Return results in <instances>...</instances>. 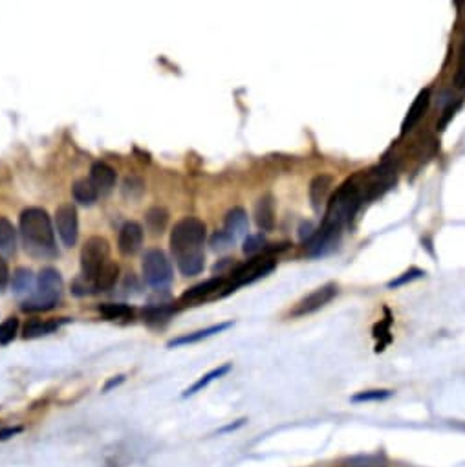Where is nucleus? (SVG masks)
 Listing matches in <instances>:
<instances>
[{"mask_svg":"<svg viewBox=\"0 0 465 467\" xmlns=\"http://www.w3.org/2000/svg\"><path fill=\"white\" fill-rule=\"evenodd\" d=\"M255 222L262 231H271L275 228V211L271 197H262L255 206Z\"/></svg>","mask_w":465,"mask_h":467,"instance_id":"17","label":"nucleus"},{"mask_svg":"<svg viewBox=\"0 0 465 467\" xmlns=\"http://www.w3.org/2000/svg\"><path fill=\"white\" fill-rule=\"evenodd\" d=\"M429 103H430V92H429V88H425V90H421L420 94L416 96L414 103H412L411 108H409V112H407L405 119H403V123H402L403 136H405L407 132H411L412 128L420 123V119L423 118V116L427 114V110H429Z\"/></svg>","mask_w":465,"mask_h":467,"instance_id":"12","label":"nucleus"},{"mask_svg":"<svg viewBox=\"0 0 465 467\" xmlns=\"http://www.w3.org/2000/svg\"><path fill=\"white\" fill-rule=\"evenodd\" d=\"M315 233H317V229H315L311 222H301V225H299V238H301L302 242H310Z\"/></svg>","mask_w":465,"mask_h":467,"instance_id":"34","label":"nucleus"},{"mask_svg":"<svg viewBox=\"0 0 465 467\" xmlns=\"http://www.w3.org/2000/svg\"><path fill=\"white\" fill-rule=\"evenodd\" d=\"M118 277H119V266L116 264V262L108 261L103 268H101L99 273H97L96 280H94V286H96L97 289H101V292H105V289H110L114 286Z\"/></svg>","mask_w":465,"mask_h":467,"instance_id":"20","label":"nucleus"},{"mask_svg":"<svg viewBox=\"0 0 465 467\" xmlns=\"http://www.w3.org/2000/svg\"><path fill=\"white\" fill-rule=\"evenodd\" d=\"M20 233H23L26 249H30V253L35 256H54L57 253L51 220L44 209L30 207L23 211Z\"/></svg>","mask_w":465,"mask_h":467,"instance_id":"1","label":"nucleus"},{"mask_svg":"<svg viewBox=\"0 0 465 467\" xmlns=\"http://www.w3.org/2000/svg\"><path fill=\"white\" fill-rule=\"evenodd\" d=\"M266 246V238L262 235H247V238L244 240V253L246 255H255V253L262 251Z\"/></svg>","mask_w":465,"mask_h":467,"instance_id":"29","label":"nucleus"},{"mask_svg":"<svg viewBox=\"0 0 465 467\" xmlns=\"http://www.w3.org/2000/svg\"><path fill=\"white\" fill-rule=\"evenodd\" d=\"M99 311L108 319H125V317H130L134 313V310L128 304H112V302L103 304Z\"/></svg>","mask_w":465,"mask_h":467,"instance_id":"26","label":"nucleus"},{"mask_svg":"<svg viewBox=\"0 0 465 467\" xmlns=\"http://www.w3.org/2000/svg\"><path fill=\"white\" fill-rule=\"evenodd\" d=\"M108 255H110V247L105 238L101 237L88 238L87 244L82 246L81 251L82 277L94 282L97 273L101 271V268L108 262Z\"/></svg>","mask_w":465,"mask_h":467,"instance_id":"6","label":"nucleus"},{"mask_svg":"<svg viewBox=\"0 0 465 467\" xmlns=\"http://www.w3.org/2000/svg\"><path fill=\"white\" fill-rule=\"evenodd\" d=\"M9 279V271H8V264H6L2 259H0V289L4 288L6 284H8Z\"/></svg>","mask_w":465,"mask_h":467,"instance_id":"36","label":"nucleus"},{"mask_svg":"<svg viewBox=\"0 0 465 467\" xmlns=\"http://www.w3.org/2000/svg\"><path fill=\"white\" fill-rule=\"evenodd\" d=\"M206 224L200 218L187 216V218L180 220L170 233V249H173L176 262L204 255L202 246L206 242Z\"/></svg>","mask_w":465,"mask_h":467,"instance_id":"3","label":"nucleus"},{"mask_svg":"<svg viewBox=\"0 0 465 467\" xmlns=\"http://www.w3.org/2000/svg\"><path fill=\"white\" fill-rule=\"evenodd\" d=\"M55 225H57V233L64 246L72 247L78 242L79 224H78V211L72 204H64L55 213Z\"/></svg>","mask_w":465,"mask_h":467,"instance_id":"9","label":"nucleus"},{"mask_svg":"<svg viewBox=\"0 0 465 467\" xmlns=\"http://www.w3.org/2000/svg\"><path fill=\"white\" fill-rule=\"evenodd\" d=\"M61 323L57 320H42V319H33L24 326V337L26 339H35L42 337V335L51 334L54 330H57Z\"/></svg>","mask_w":465,"mask_h":467,"instance_id":"21","label":"nucleus"},{"mask_svg":"<svg viewBox=\"0 0 465 467\" xmlns=\"http://www.w3.org/2000/svg\"><path fill=\"white\" fill-rule=\"evenodd\" d=\"M17 249V231L8 218H0V255L11 256Z\"/></svg>","mask_w":465,"mask_h":467,"instance_id":"18","label":"nucleus"},{"mask_svg":"<svg viewBox=\"0 0 465 467\" xmlns=\"http://www.w3.org/2000/svg\"><path fill=\"white\" fill-rule=\"evenodd\" d=\"M337 295V284L328 282L317 288L315 292H311L310 295H306L299 304H297L295 310L292 311L293 317H302V316H310L314 311L321 310L323 306H326L333 297Z\"/></svg>","mask_w":465,"mask_h":467,"instance_id":"8","label":"nucleus"},{"mask_svg":"<svg viewBox=\"0 0 465 467\" xmlns=\"http://www.w3.org/2000/svg\"><path fill=\"white\" fill-rule=\"evenodd\" d=\"M167 211L161 209V207H154L147 213V225L152 231V235H158L163 231L165 224H167Z\"/></svg>","mask_w":465,"mask_h":467,"instance_id":"25","label":"nucleus"},{"mask_svg":"<svg viewBox=\"0 0 465 467\" xmlns=\"http://www.w3.org/2000/svg\"><path fill=\"white\" fill-rule=\"evenodd\" d=\"M229 368H231V365H222V366H218V368H215V371L207 372L206 375H202V380H198L197 383L192 385L191 389L185 390V392H183V396L187 398V396H192V394L200 392L202 389H206L207 385L213 383V381L218 380V378H222V375H224V374H228Z\"/></svg>","mask_w":465,"mask_h":467,"instance_id":"24","label":"nucleus"},{"mask_svg":"<svg viewBox=\"0 0 465 467\" xmlns=\"http://www.w3.org/2000/svg\"><path fill=\"white\" fill-rule=\"evenodd\" d=\"M394 182H396V169H394V165L390 163L379 165L378 169H374L370 173L368 187H366L368 189V198L383 194L387 189L392 187Z\"/></svg>","mask_w":465,"mask_h":467,"instance_id":"10","label":"nucleus"},{"mask_svg":"<svg viewBox=\"0 0 465 467\" xmlns=\"http://www.w3.org/2000/svg\"><path fill=\"white\" fill-rule=\"evenodd\" d=\"M273 268H275V261L273 259H269V256H255V259H251V261H247L246 264L238 266L237 271L232 273L231 282L225 284V288H224V292H222V295H228V293L235 292L238 286L255 282L256 279L268 275L269 271L273 270Z\"/></svg>","mask_w":465,"mask_h":467,"instance_id":"7","label":"nucleus"},{"mask_svg":"<svg viewBox=\"0 0 465 467\" xmlns=\"http://www.w3.org/2000/svg\"><path fill=\"white\" fill-rule=\"evenodd\" d=\"M425 275L423 270H418V268H411L409 271H405L403 275H399V277H396L394 280H390V282L387 284L388 289H394V288H399V286H405L407 282H412V280L416 279H421Z\"/></svg>","mask_w":465,"mask_h":467,"instance_id":"28","label":"nucleus"},{"mask_svg":"<svg viewBox=\"0 0 465 467\" xmlns=\"http://www.w3.org/2000/svg\"><path fill=\"white\" fill-rule=\"evenodd\" d=\"M454 85L458 88L465 87V41L460 48V55H458V66L457 73H454Z\"/></svg>","mask_w":465,"mask_h":467,"instance_id":"31","label":"nucleus"},{"mask_svg":"<svg viewBox=\"0 0 465 467\" xmlns=\"http://www.w3.org/2000/svg\"><path fill=\"white\" fill-rule=\"evenodd\" d=\"M330 187H332V178L326 176V174H321V176H315L310 183V201L311 207H314L317 213L321 211V207L326 204L330 194Z\"/></svg>","mask_w":465,"mask_h":467,"instance_id":"15","label":"nucleus"},{"mask_svg":"<svg viewBox=\"0 0 465 467\" xmlns=\"http://www.w3.org/2000/svg\"><path fill=\"white\" fill-rule=\"evenodd\" d=\"M361 201H363V192H361V187L356 183V180L345 182L335 191V194L330 198L321 228L341 233L342 225H347L356 216L357 209L361 207Z\"/></svg>","mask_w":465,"mask_h":467,"instance_id":"2","label":"nucleus"},{"mask_svg":"<svg viewBox=\"0 0 465 467\" xmlns=\"http://www.w3.org/2000/svg\"><path fill=\"white\" fill-rule=\"evenodd\" d=\"M225 284H228V279H225V277H218V275H216V277L206 280V282L192 286L191 289H187V292L183 293L182 299H183V301H198V299L207 297V295L218 292V289H224Z\"/></svg>","mask_w":465,"mask_h":467,"instance_id":"16","label":"nucleus"},{"mask_svg":"<svg viewBox=\"0 0 465 467\" xmlns=\"http://www.w3.org/2000/svg\"><path fill=\"white\" fill-rule=\"evenodd\" d=\"M232 242H237L238 238L246 237L247 233V215L242 207H232L225 215L224 229H222Z\"/></svg>","mask_w":465,"mask_h":467,"instance_id":"14","label":"nucleus"},{"mask_svg":"<svg viewBox=\"0 0 465 467\" xmlns=\"http://www.w3.org/2000/svg\"><path fill=\"white\" fill-rule=\"evenodd\" d=\"M342 467H387V466H385L383 460H379V458L365 456V458H356V460L345 463Z\"/></svg>","mask_w":465,"mask_h":467,"instance_id":"33","label":"nucleus"},{"mask_svg":"<svg viewBox=\"0 0 465 467\" xmlns=\"http://www.w3.org/2000/svg\"><path fill=\"white\" fill-rule=\"evenodd\" d=\"M20 429H8V430H0V438H9L11 435H17Z\"/></svg>","mask_w":465,"mask_h":467,"instance_id":"37","label":"nucleus"},{"mask_svg":"<svg viewBox=\"0 0 465 467\" xmlns=\"http://www.w3.org/2000/svg\"><path fill=\"white\" fill-rule=\"evenodd\" d=\"M18 330V319L17 317H9L0 325V344H6L9 341H13Z\"/></svg>","mask_w":465,"mask_h":467,"instance_id":"27","label":"nucleus"},{"mask_svg":"<svg viewBox=\"0 0 465 467\" xmlns=\"http://www.w3.org/2000/svg\"><path fill=\"white\" fill-rule=\"evenodd\" d=\"M390 390H366V392L356 394L352 401H379V399H385L390 396Z\"/></svg>","mask_w":465,"mask_h":467,"instance_id":"30","label":"nucleus"},{"mask_svg":"<svg viewBox=\"0 0 465 467\" xmlns=\"http://www.w3.org/2000/svg\"><path fill=\"white\" fill-rule=\"evenodd\" d=\"M143 279L145 282L156 289L167 288L173 280V266L169 259L160 249H151L143 256Z\"/></svg>","mask_w":465,"mask_h":467,"instance_id":"5","label":"nucleus"},{"mask_svg":"<svg viewBox=\"0 0 465 467\" xmlns=\"http://www.w3.org/2000/svg\"><path fill=\"white\" fill-rule=\"evenodd\" d=\"M143 228L137 222H127L119 231V251L123 255H134L142 247Z\"/></svg>","mask_w":465,"mask_h":467,"instance_id":"11","label":"nucleus"},{"mask_svg":"<svg viewBox=\"0 0 465 467\" xmlns=\"http://www.w3.org/2000/svg\"><path fill=\"white\" fill-rule=\"evenodd\" d=\"M90 182L99 194H108L116 183V170L110 165L97 161V163L92 165Z\"/></svg>","mask_w":465,"mask_h":467,"instance_id":"13","label":"nucleus"},{"mask_svg":"<svg viewBox=\"0 0 465 467\" xmlns=\"http://www.w3.org/2000/svg\"><path fill=\"white\" fill-rule=\"evenodd\" d=\"M460 105H461V101H457L454 105H452V103H451V105H449L447 108H445V112H443V114H445V116H443L442 121H440V128H443V127H445V125L449 123V121H451V118H452V116H454V112H457V110L460 108Z\"/></svg>","mask_w":465,"mask_h":467,"instance_id":"35","label":"nucleus"},{"mask_svg":"<svg viewBox=\"0 0 465 467\" xmlns=\"http://www.w3.org/2000/svg\"><path fill=\"white\" fill-rule=\"evenodd\" d=\"M33 286H35V279L30 270H17L13 275V292L17 295H30L33 293Z\"/></svg>","mask_w":465,"mask_h":467,"instance_id":"23","label":"nucleus"},{"mask_svg":"<svg viewBox=\"0 0 465 467\" xmlns=\"http://www.w3.org/2000/svg\"><path fill=\"white\" fill-rule=\"evenodd\" d=\"M211 246H213L215 251H225V249H229V247L232 246V240L224 231H218V233H215L213 238H211Z\"/></svg>","mask_w":465,"mask_h":467,"instance_id":"32","label":"nucleus"},{"mask_svg":"<svg viewBox=\"0 0 465 467\" xmlns=\"http://www.w3.org/2000/svg\"><path fill=\"white\" fill-rule=\"evenodd\" d=\"M72 192L73 198H75L79 204H85V206L94 204V201L97 200V197H99V192H97L96 187L92 185L90 180H78V182L73 183Z\"/></svg>","mask_w":465,"mask_h":467,"instance_id":"22","label":"nucleus"},{"mask_svg":"<svg viewBox=\"0 0 465 467\" xmlns=\"http://www.w3.org/2000/svg\"><path fill=\"white\" fill-rule=\"evenodd\" d=\"M63 293V279L59 271L54 268H44L37 279V293H33L32 299L24 302V310L41 311L54 308L61 299Z\"/></svg>","mask_w":465,"mask_h":467,"instance_id":"4","label":"nucleus"},{"mask_svg":"<svg viewBox=\"0 0 465 467\" xmlns=\"http://www.w3.org/2000/svg\"><path fill=\"white\" fill-rule=\"evenodd\" d=\"M231 325L232 323H220V325H213V326H209V328L198 330V332H192V334H187V335H183V337L174 339V341H170L169 343V347H180V344L198 343V341H202V339H207V337H211V335L224 332V330H228Z\"/></svg>","mask_w":465,"mask_h":467,"instance_id":"19","label":"nucleus"}]
</instances>
